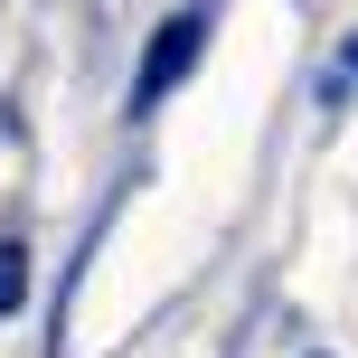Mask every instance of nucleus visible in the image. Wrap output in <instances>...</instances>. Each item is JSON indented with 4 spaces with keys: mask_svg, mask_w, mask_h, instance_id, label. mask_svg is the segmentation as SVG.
Wrapping results in <instances>:
<instances>
[{
    "mask_svg": "<svg viewBox=\"0 0 358 358\" xmlns=\"http://www.w3.org/2000/svg\"><path fill=\"white\" fill-rule=\"evenodd\" d=\"M208 29H217V10H208V0H189V10H170L161 29H151L142 66H132V113L170 104V94L189 85V76H198V57H208Z\"/></svg>",
    "mask_w": 358,
    "mask_h": 358,
    "instance_id": "nucleus-1",
    "label": "nucleus"
},
{
    "mask_svg": "<svg viewBox=\"0 0 358 358\" xmlns=\"http://www.w3.org/2000/svg\"><path fill=\"white\" fill-rule=\"evenodd\" d=\"M19 302H29V245H19V236H0V321H10Z\"/></svg>",
    "mask_w": 358,
    "mask_h": 358,
    "instance_id": "nucleus-2",
    "label": "nucleus"
},
{
    "mask_svg": "<svg viewBox=\"0 0 358 358\" xmlns=\"http://www.w3.org/2000/svg\"><path fill=\"white\" fill-rule=\"evenodd\" d=\"M340 85H358V38L340 48V66H330V94H340Z\"/></svg>",
    "mask_w": 358,
    "mask_h": 358,
    "instance_id": "nucleus-3",
    "label": "nucleus"
}]
</instances>
